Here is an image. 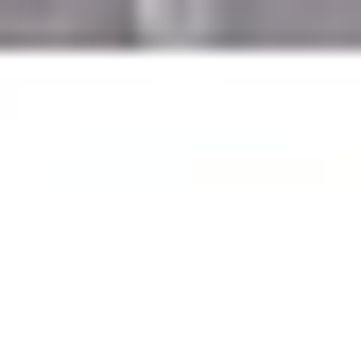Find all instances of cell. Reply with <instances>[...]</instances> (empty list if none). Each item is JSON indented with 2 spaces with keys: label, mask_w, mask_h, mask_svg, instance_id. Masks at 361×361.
Masks as SVG:
<instances>
[{
  "label": "cell",
  "mask_w": 361,
  "mask_h": 361,
  "mask_svg": "<svg viewBox=\"0 0 361 361\" xmlns=\"http://www.w3.org/2000/svg\"><path fill=\"white\" fill-rule=\"evenodd\" d=\"M121 35H155V52H224L241 0H121Z\"/></svg>",
  "instance_id": "1"
}]
</instances>
